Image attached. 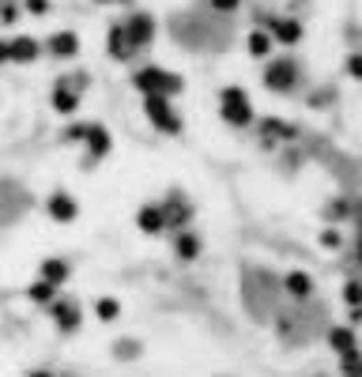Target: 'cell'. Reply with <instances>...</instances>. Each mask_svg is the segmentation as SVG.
<instances>
[{"label": "cell", "instance_id": "obj_1", "mask_svg": "<svg viewBox=\"0 0 362 377\" xmlns=\"http://www.w3.org/2000/svg\"><path fill=\"white\" fill-rule=\"evenodd\" d=\"M133 87L140 91V95H166V98H174V95H181V91H185V79L178 76V72H170V68H159V64H144V68L133 72Z\"/></svg>", "mask_w": 362, "mask_h": 377}, {"label": "cell", "instance_id": "obj_2", "mask_svg": "<svg viewBox=\"0 0 362 377\" xmlns=\"http://www.w3.org/2000/svg\"><path fill=\"white\" fill-rule=\"evenodd\" d=\"M219 117L230 128H249L253 125V102H249V91L230 84L219 91Z\"/></svg>", "mask_w": 362, "mask_h": 377}, {"label": "cell", "instance_id": "obj_3", "mask_svg": "<svg viewBox=\"0 0 362 377\" xmlns=\"http://www.w3.org/2000/svg\"><path fill=\"white\" fill-rule=\"evenodd\" d=\"M144 114H147V121L159 128V132H166V136H181L185 132L181 114L170 106V98H166V95H144Z\"/></svg>", "mask_w": 362, "mask_h": 377}, {"label": "cell", "instance_id": "obj_4", "mask_svg": "<svg viewBox=\"0 0 362 377\" xmlns=\"http://www.w3.org/2000/svg\"><path fill=\"white\" fill-rule=\"evenodd\" d=\"M302 79L299 64L291 57H272V64L264 68V87L276 91V95H287V91H294V84Z\"/></svg>", "mask_w": 362, "mask_h": 377}, {"label": "cell", "instance_id": "obj_5", "mask_svg": "<svg viewBox=\"0 0 362 377\" xmlns=\"http://www.w3.org/2000/svg\"><path fill=\"white\" fill-rule=\"evenodd\" d=\"M80 144H87V167H95L98 159H106L110 147H114V140H110V128L98 125V121H91L87 128H83V140Z\"/></svg>", "mask_w": 362, "mask_h": 377}, {"label": "cell", "instance_id": "obj_6", "mask_svg": "<svg viewBox=\"0 0 362 377\" xmlns=\"http://www.w3.org/2000/svg\"><path fill=\"white\" fill-rule=\"evenodd\" d=\"M261 26L272 34L276 45H299L302 34H306L302 31V20H287V15H283V20H268V15H261Z\"/></svg>", "mask_w": 362, "mask_h": 377}, {"label": "cell", "instance_id": "obj_7", "mask_svg": "<svg viewBox=\"0 0 362 377\" xmlns=\"http://www.w3.org/2000/svg\"><path fill=\"white\" fill-rule=\"evenodd\" d=\"M155 20L147 12H136V15H128L125 20V34H128V42H133V49H144V45H151L155 42Z\"/></svg>", "mask_w": 362, "mask_h": 377}, {"label": "cell", "instance_id": "obj_8", "mask_svg": "<svg viewBox=\"0 0 362 377\" xmlns=\"http://www.w3.org/2000/svg\"><path fill=\"white\" fill-rule=\"evenodd\" d=\"M50 309H53V321H57L64 332H76V328H80L83 309H80L72 298H57V294H53V298H50Z\"/></svg>", "mask_w": 362, "mask_h": 377}, {"label": "cell", "instance_id": "obj_9", "mask_svg": "<svg viewBox=\"0 0 362 377\" xmlns=\"http://www.w3.org/2000/svg\"><path fill=\"white\" fill-rule=\"evenodd\" d=\"M45 211H50L53 223H72V219L80 215V204H76V197H72V192H50Z\"/></svg>", "mask_w": 362, "mask_h": 377}, {"label": "cell", "instance_id": "obj_10", "mask_svg": "<svg viewBox=\"0 0 362 377\" xmlns=\"http://www.w3.org/2000/svg\"><path fill=\"white\" fill-rule=\"evenodd\" d=\"M42 53V42L31 38V34H20V38H8V61L15 64H31Z\"/></svg>", "mask_w": 362, "mask_h": 377}, {"label": "cell", "instance_id": "obj_11", "mask_svg": "<svg viewBox=\"0 0 362 377\" xmlns=\"http://www.w3.org/2000/svg\"><path fill=\"white\" fill-rule=\"evenodd\" d=\"M106 53H110L114 61H128V57L136 53L133 42H128V34H125V23H114V26L106 31Z\"/></svg>", "mask_w": 362, "mask_h": 377}, {"label": "cell", "instance_id": "obj_12", "mask_svg": "<svg viewBox=\"0 0 362 377\" xmlns=\"http://www.w3.org/2000/svg\"><path fill=\"white\" fill-rule=\"evenodd\" d=\"M53 109H57L61 117H72L80 109V87H72L68 79H61L57 87H53Z\"/></svg>", "mask_w": 362, "mask_h": 377}, {"label": "cell", "instance_id": "obj_13", "mask_svg": "<svg viewBox=\"0 0 362 377\" xmlns=\"http://www.w3.org/2000/svg\"><path fill=\"white\" fill-rule=\"evenodd\" d=\"M136 226H140L144 234H163L166 231V211L163 204H144L136 211Z\"/></svg>", "mask_w": 362, "mask_h": 377}, {"label": "cell", "instance_id": "obj_14", "mask_svg": "<svg viewBox=\"0 0 362 377\" xmlns=\"http://www.w3.org/2000/svg\"><path fill=\"white\" fill-rule=\"evenodd\" d=\"M246 49H249V57H257V61H268V57H272V49H276V42H272V34H268L264 26H257V31H249V38H246Z\"/></svg>", "mask_w": 362, "mask_h": 377}, {"label": "cell", "instance_id": "obj_15", "mask_svg": "<svg viewBox=\"0 0 362 377\" xmlns=\"http://www.w3.org/2000/svg\"><path fill=\"white\" fill-rule=\"evenodd\" d=\"M45 45H50L53 57H76V53H80V34L76 31H57Z\"/></svg>", "mask_w": 362, "mask_h": 377}, {"label": "cell", "instance_id": "obj_16", "mask_svg": "<svg viewBox=\"0 0 362 377\" xmlns=\"http://www.w3.org/2000/svg\"><path fill=\"white\" fill-rule=\"evenodd\" d=\"M174 253H178V261H197V256H200V238L193 234V231H185V226H178Z\"/></svg>", "mask_w": 362, "mask_h": 377}, {"label": "cell", "instance_id": "obj_17", "mask_svg": "<svg viewBox=\"0 0 362 377\" xmlns=\"http://www.w3.org/2000/svg\"><path fill=\"white\" fill-rule=\"evenodd\" d=\"M68 275H72L68 261H61V256H45V261H42V279H50L53 287H64Z\"/></svg>", "mask_w": 362, "mask_h": 377}, {"label": "cell", "instance_id": "obj_18", "mask_svg": "<svg viewBox=\"0 0 362 377\" xmlns=\"http://www.w3.org/2000/svg\"><path fill=\"white\" fill-rule=\"evenodd\" d=\"M329 347H332L336 355H351V351H359V344H355V332H351V325L329 328Z\"/></svg>", "mask_w": 362, "mask_h": 377}, {"label": "cell", "instance_id": "obj_19", "mask_svg": "<svg viewBox=\"0 0 362 377\" xmlns=\"http://www.w3.org/2000/svg\"><path fill=\"white\" fill-rule=\"evenodd\" d=\"M283 287H287L291 298H310V294H313V275L310 272H291L283 279Z\"/></svg>", "mask_w": 362, "mask_h": 377}, {"label": "cell", "instance_id": "obj_20", "mask_svg": "<svg viewBox=\"0 0 362 377\" xmlns=\"http://www.w3.org/2000/svg\"><path fill=\"white\" fill-rule=\"evenodd\" d=\"M95 317L106 321V325H114V321H121V302L117 298H98L95 302Z\"/></svg>", "mask_w": 362, "mask_h": 377}, {"label": "cell", "instance_id": "obj_21", "mask_svg": "<svg viewBox=\"0 0 362 377\" xmlns=\"http://www.w3.org/2000/svg\"><path fill=\"white\" fill-rule=\"evenodd\" d=\"M57 291H61V287H53L50 279H34L31 287H27V294H31L34 302H42V306H45V302H50V298H53V294H57Z\"/></svg>", "mask_w": 362, "mask_h": 377}, {"label": "cell", "instance_id": "obj_22", "mask_svg": "<svg viewBox=\"0 0 362 377\" xmlns=\"http://www.w3.org/2000/svg\"><path fill=\"white\" fill-rule=\"evenodd\" d=\"M261 132L272 140V136H287V140H294V128L291 125H283V121H276V117H268V121H261Z\"/></svg>", "mask_w": 362, "mask_h": 377}, {"label": "cell", "instance_id": "obj_23", "mask_svg": "<svg viewBox=\"0 0 362 377\" xmlns=\"http://www.w3.org/2000/svg\"><path fill=\"white\" fill-rule=\"evenodd\" d=\"M20 12L23 8L15 0H0V23H20Z\"/></svg>", "mask_w": 362, "mask_h": 377}, {"label": "cell", "instance_id": "obj_24", "mask_svg": "<svg viewBox=\"0 0 362 377\" xmlns=\"http://www.w3.org/2000/svg\"><path fill=\"white\" fill-rule=\"evenodd\" d=\"M321 245H324V249H340V245H343V234L336 231V226H329V231H321Z\"/></svg>", "mask_w": 362, "mask_h": 377}, {"label": "cell", "instance_id": "obj_25", "mask_svg": "<svg viewBox=\"0 0 362 377\" xmlns=\"http://www.w3.org/2000/svg\"><path fill=\"white\" fill-rule=\"evenodd\" d=\"M23 12H31V15H45V12H50V0H23Z\"/></svg>", "mask_w": 362, "mask_h": 377}, {"label": "cell", "instance_id": "obj_26", "mask_svg": "<svg viewBox=\"0 0 362 377\" xmlns=\"http://www.w3.org/2000/svg\"><path fill=\"white\" fill-rule=\"evenodd\" d=\"M83 128H87V125H68L61 140H64V144H80V140H83Z\"/></svg>", "mask_w": 362, "mask_h": 377}, {"label": "cell", "instance_id": "obj_27", "mask_svg": "<svg viewBox=\"0 0 362 377\" xmlns=\"http://www.w3.org/2000/svg\"><path fill=\"white\" fill-rule=\"evenodd\" d=\"M211 8H216V12H238L241 8V0H208Z\"/></svg>", "mask_w": 362, "mask_h": 377}, {"label": "cell", "instance_id": "obj_28", "mask_svg": "<svg viewBox=\"0 0 362 377\" xmlns=\"http://www.w3.org/2000/svg\"><path fill=\"white\" fill-rule=\"evenodd\" d=\"M343 298H347V306H359V283L347 279V287H343Z\"/></svg>", "mask_w": 362, "mask_h": 377}, {"label": "cell", "instance_id": "obj_29", "mask_svg": "<svg viewBox=\"0 0 362 377\" xmlns=\"http://www.w3.org/2000/svg\"><path fill=\"white\" fill-rule=\"evenodd\" d=\"M347 72H351V79L362 76V57H359V53H351V57H347Z\"/></svg>", "mask_w": 362, "mask_h": 377}, {"label": "cell", "instance_id": "obj_30", "mask_svg": "<svg viewBox=\"0 0 362 377\" xmlns=\"http://www.w3.org/2000/svg\"><path fill=\"white\" fill-rule=\"evenodd\" d=\"M0 64H8V42L0 38Z\"/></svg>", "mask_w": 362, "mask_h": 377}, {"label": "cell", "instance_id": "obj_31", "mask_svg": "<svg viewBox=\"0 0 362 377\" xmlns=\"http://www.w3.org/2000/svg\"><path fill=\"white\" fill-rule=\"evenodd\" d=\"M95 4H114V0H95Z\"/></svg>", "mask_w": 362, "mask_h": 377}]
</instances>
